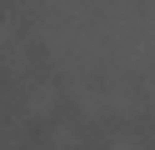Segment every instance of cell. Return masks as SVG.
I'll use <instances>...</instances> for the list:
<instances>
[]
</instances>
